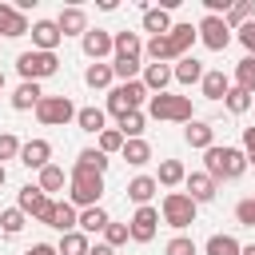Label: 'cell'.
<instances>
[{"instance_id":"6da1fadb","label":"cell","mask_w":255,"mask_h":255,"mask_svg":"<svg viewBox=\"0 0 255 255\" xmlns=\"http://www.w3.org/2000/svg\"><path fill=\"white\" fill-rule=\"evenodd\" d=\"M203 163H207L203 171H207L215 183H223V179H239V175L251 167L247 155H243V147H227V143H223V147H219V143L207 147V151H203Z\"/></svg>"},{"instance_id":"7a4b0ae2","label":"cell","mask_w":255,"mask_h":255,"mask_svg":"<svg viewBox=\"0 0 255 255\" xmlns=\"http://www.w3.org/2000/svg\"><path fill=\"white\" fill-rule=\"evenodd\" d=\"M68 203L72 207H100L104 199V175L96 171H68Z\"/></svg>"},{"instance_id":"3957f363","label":"cell","mask_w":255,"mask_h":255,"mask_svg":"<svg viewBox=\"0 0 255 255\" xmlns=\"http://www.w3.org/2000/svg\"><path fill=\"white\" fill-rule=\"evenodd\" d=\"M195 211H199V203H195L187 191H167V195H163V203H159L163 223H167V227H175V231H187V227L195 223Z\"/></svg>"},{"instance_id":"277c9868","label":"cell","mask_w":255,"mask_h":255,"mask_svg":"<svg viewBox=\"0 0 255 255\" xmlns=\"http://www.w3.org/2000/svg\"><path fill=\"white\" fill-rule=\"evenodd\" d=\"M147 116L151 120H171V124H191L195 112H191V100L187 96H171V92H159L147 100Z\"/></svg>"},{"instance_id":"5b68a950","label":"cell","mask_w":255,"mask_h":255,"mask_svg":"<svg viewBox=\"0 0 255 255\" xmlns=\"http://www.w3.org/2000/svg\"><path fill=\"white\" fill-rule=\"evenodd\" d=\"M143 100H151L147 88H143V80H128V84H116V88L108 92V112H112L116 120H124L128 112H139Z\"/></svg>"},{"instance_id":"8992f818","label":"cell","mask_w":255,"mask_h":255,"mask_svg":"<svg viewBox=\"0 0 255 255\" xmlns=\"http://www.w3.org/2000/svg\"><path fill=\"white\" fill-rule=\"evenodd\" d=\"M16 72L24 76V80H32V84H40V80H48V76H56L60 72V60H56V52H20L16 56Z\"/></svg>"},{"instance_id":"52a82bcc","label":"cell","mask_w":255,"mask_h":255,"mask_svg":"<svg viewBox=\"0 0 255 255\" xmlns=\"http://www.w3.org/2000/svg\"><path fill=\"white\" fill-rule=\"evenodd\" d=\"M16 207H20L24 215H32L36 223H44V227H48V219H52V207H56V203H52V195H44V191H40V183H24V187H20V195H16Z\"/></svg>"},{"instance_id":"ba28073f","label":"cell","mask_w":255,"mask_h":255,"mask_svg":"<svg viewBox=\"0 0 255 255\" xmlns=\"http://www.w3.org/2000/svg\"><path fill=\"white\" fill-rule=\"evenodd\" d=\"M76 112H80V108H76L68 96H44L40 108H36V120L48 124V128H60V124H72Z\"/></svg>"},{"instance_id":"9c48e42d","label":"cell","mask_w":255,"mask_h":255,"mask_svg":"<svg viewBox=\"0 0 255 255\" xmlns=\"http://www.w3.org/2000/svg\"><path fill=\"white\" fill-rule=\"evenodd\" d=\"M195 28H199L203 48H211V52H223V48L231 44V28H227V20H223V16H203Z\"/></svg>"},{"instance_id":"30bf717a","label":"cell","mask_w":255,"mask_h":255,"mask_svg":"<svg viewBox=\"0 0 255 255\" xmlns=\"http://www.w3.org/2000/svg\"><path fill=\"white\" fill-rule=\"evenodd\" d=\"M80 48H84V56H88V60L104 64V56H116V36H112V32H104V28H88V32L80 36Z\"/></svg>"},{"instance_id":"8fae6325","label":"cell","mask_w":255,"mask_h":255,"mask_svg":"<svg viewBox=\"0 0 255 255\" xmlns=\"http://www.w3.org/2000/svg\"><path fill=\"white\" fill-rule=\"evenodd\" d=\"M128 227H131V239H135V243H151V239H155V231H159V211L147 203V207H139V211L131 215V223H128Z\"/></svg>"},{"instance_id":"7c38bea8","label":"cell","mask_w":255,"mask_h":255,"mask_svg":"<svg viewBox=\"0 0 255 255\" xmlns=\"http://www.w3.org/2000/svg\"><path fill=\"white\" fill-rule=\"evenodd\" d=\"M60 40H64V32H60L56 20H36V24H32V48H36V52H56Z\"/></svg>"},{"instance_id":"4fadbf2b","label":"cell","mask_w":255,"mask_h":255,"mask_svg":"<svg viewBox=\"0 0 255 255\" xmlns=\"http://www.w3.org/2000/svg\"><path fill=\"white\" fill-rule=\"evenodd\" d=\"M20 163L32 167V171H44V167L52 163V143H48V139H28V143L20 147Z\"/></svg>"},{"instance_id":"5bb4252c","label":"cell","mask_w":255,"mask_h":255,"mask_svg":"<svg viewBox=\"0 0 255 255\" xmlns=\"http://www.w3.org/2000/svg\"><path fill=\"white\" fill-rule=\"evenodd\" d=\"M28 32H32L28 28V16L16 12V4H0V36L16 40V36H28Z\"/></svg>"},{"instance_id":"9a60e30c","label":"cell","mask_w":255,"mask_h":255,"mask_svg":"<svg viewBox=\"0 0 255 255\" xmlns=\"http://www.w3.org/2000/svg\"><path fill=\"white\" fill-rule=\"evenodd\" d=\"M171 80H175L171 64H143V88H147V96L167 92V84H171Z\"/></svg>"},{"instance_id":"2e32d148","label":"cell","mask_w":255,"mask_h":255,"mask_svg":"<svg viewBox=\"0 0 255 255\" xmlns=\"http://www.w3.org/2000/svg\"><path fill=\"white\" fill-rule=\"evenodd\" d=\"M183 139H187V147L207 151V147H215V128H211L207 120H191V124L183 128Z\"/></svg>"},{"instance_id":"e0dca14e","label":"cell","mask_w":255,"mask_h":255,"mask_svg":"<svg viewBox=\"0 0 255 255\" xmlns=\"http://www.w3.org/2000/svg\"><path fill=\"white\" fill-rule=\"evenodd\" d=\"M183 183H187V195H191L195 203H207V199H215V191H219V183H215L207 171H191Z\"/></svg>"},{"instance_id":"ac0fdd59","label":"cell","mask_w":255,"mask_h":255,"mask_svg":"<svg viewBox=\"0 0 255 255\" xmlns=\"http://www.w3.org/2000/svg\"><path fill=\"white\" fill-rule=\"evenodd\" d=\"M167 40H171V48H175V60H183V56H187V48L199 40V28H195V24H171Z\"/></svg>"},{"instance_id":"d6986e66","label":"cell","mask_w":255,"mask_h":255,"mask_svg":"<svg viewBox=\"0 0 255 255\" xmlns=\"http://www.w3.org/2000/svg\"><path fill=\"white\" fill-rule=\"evenodd\" d=\"M56 24H60L64 36H84V32H88V16H84V8H60Z\"/></svg>"},{"instance_id":"ffe728a7","label":"cell","mask_w":255,"mask_h":255,"mask_svg":"<svg viewBox=\"0 0 255 255\" xmlns=\"http://www.w3.org/2000/svg\"><path fill=\"white\" fill-rule=\"evenodd\" d=\"M112 36H116V60H139L143 56L139 32H112Z\"/></svg>"},{"instance_id":"44dd1931","label":"cell","mask_w":255,"mask_h":255,"mask_svg":"<svg viewBox=\"0 0 255 255\" xmlns=\"http://www.w3.org/2000/svg\"><path fill=\"white\" fill-rule=\"evenodd\" d=\"M40 100H44V92H40V84H32V80H24V84L12 92V108H16V112H32V108H40Z\"/></svg>"},{"instance_id":"7402d4cb","label":"cell","mask_w":255,"mask_h":255,"mask_svg":"<svg viewBox=\"0 0 255 255\" xmlns=\"http://www.w3.org/2000/svg\"><path fill=\"white\" fill-rule=\"evenodd\" d=\"M48 227H56L60 235H68V231H80V215H76V207H72V203H56V207H52V219H48Z\"/></svg>"},{"instance_id":"603a6c76","label":"cell","mask_w":255,"mask_h":255,"mask_svg":"<svg viewBox=\"0 0 255 255\" xmlns=\"http://www.w3.org/2000/svg\"><path fill=\"white\" fill-rule=\"evenodd\" d=\"M199 88H203L207 100H223V96L231 92V80L223 76V68H211V72H203V84H199Z\"/></svg>"},{"instance_id":"cb8c5ba5","label":"cell","mask_w":255,"mask_h":255,"mask_svg":"<svg viewBox=\"0 0 255 255\" xmlns=\"http://www.w3.org/2000/svg\"><path fill=\"white\" fill-rule=\"evenodd\" d=\"M155 175H135V179H128V199L131 203H139V207H147V199L155 195Z\"/></svg>"},{"instance_id":"d4e9b609","label":"cell","mask_w":255,"mask_h":255,"mask_svg":"<svg viewBox=\"0 0 255 255\" xmlns=\"http://www.w3.org/2000/svg\"><path fill=\"white\" fill-rule=\"evenodd\" d=\"M175 84H203V64L195 60V56H183V60H175Z\"/></svg>"},{"instance_id":"484cf974","label":"cell","mask_w":255,"mask_h":255,"mask_svg":"<svg viewBox=\"0 0 255 255\" xmlns=\"http://www.w3.org/2000/svg\"><path fill=\"white\" fill-rule=\"evenodd\" d=\"M76 124H80V131L100 135V131L108 128V112H104V108H80V112H76Z\"/></svg>"},{"instance_id":"4316f807","label":"cell","mask_w":255,"mask_h":255,"mask_svg":"<svg viewBox=\"0 0 255 255\" xmlns=\"http://www.w3.org/2000/svg\"><path fill=\"white\" fill-rule=\"evenodd\" d=\"M72 171H96V175H104L108 171V155L100 151V147H84L80 155H76V167Z\"/></svg>"},{"instance_id":"83f0119b","label":"cell","mask_w":255,"mask_h":255,"mask_svg":"<svg viewBox=\"0 0 255 255\" xmlns=\"http://www.w3.org/2000/svg\"><path fill=\"white\" fill-rule=\"evenodd\" d=\"M143 32L167 36V32H171V12H163V8H143Z\"/></svg>"},{"instance_id":"f1b7e54d","label":"cell","mask_w":255,"mask_h":255,"mask_svg":"<svg viewBox=\"0 0 255 255\" xmlns=\"http://www.w3.org/2000/svg\"><path fill=\"white\" fill-rule=\"evenodd\" d=\"M68 179H72V175H68L64 167L48 163V167L40 171V179H36V183H40V191H44V195H52V191H64V183H68Z\"/></svg>"},{"instance_id":"f546056e","label":"cell","mask_w":255,"mask_h":255,"mask_svg":"<svg viewBox=\"0 0 255 255\" xmlns=\"http://www.w3.org/2000/svg\"><path fill=\"white\" fill-rule=\"evenodd\" d=\"M143 52H147L151 64H167V60H175V48H171L167 36H151V40L143 44Z\"/></svg>"},{"instance_id":"4dcf8cb0","label":"cell","mask_w":255,"mask_h":255,"mask_svg":"<svg viewBox=\"0 0 255 255\" xmlns=\"http://www.w3.org/2000/svg\"><path fill=\"white\" fill-rule=\"evenodd\" d=\"M183 179H187V171H183L179 159H163L159 171H155V183H163V187H179Z\"/></svg>"},{"instance_id":"1f68e13d","label":"cell","mask_w":255,"mask_h":255,"mask_svg":"<svg viewBox=\"0 0 255 255\" xmlns=\"http://www.w3.org/2000/svg\"><path fill=\"white\" fill-rule=\"evenodd\" d=\"M108 223H112V215H108L104 207H84V211H80V231H84V235H92V231H104Z\"/></svg>"},{"instance_id":"d6a6232c","label":"cell","mask_w":255,"mask_h":255,"mask_svg":"<svg viewBox=\"0 0 255 255\" xmlns=\"http://www.w3.org/2000/svg\"><path fill=\"white\" fill-rule=\"evenodd\" d=\"M120 155H124V159H128L131 167H143V163L151 159V143H147V139H128Z\"/></svg>"},{"instance_id":"836d02e7","label":"cell","mask_w":255,"mask_h":255,"mask_svg":"<svg viewBox=\"0 0 255 255\" xmlns=\"http://www.w3.org/2000/svg\"><path fill=\"white\" fill-rule=\"evenodd\" d=\"M56 251H60V255H88L92 243H88L84 231H68V235H60V247H56Z\"/></svg>"},{"instance_id":"e575fe53","label":"cell","mask_w":255,"mask_h":255,"mask_svg":"<svg viewBox=\"0 0 255 255\" xmlns=\"http://www.w3.org/2000/svg\"><path fill=\"white\" fill-rule=\"evenodd\" d=\"M235 88H243L247 96H255V56H243L235 64Z\"/></svg>"},{"instance_id":"d590c367","label":"cell","mask_w":255,"mask_h":255,"mask_svg":"<svg viewBox=\"0 0 255 255\" xmlns=\"http://www.w3.org/2000/svg\"><path fill=\"white\" fill-rule=\"evenodd\" d=\"M112 80H116L112 64H88V72H84V84L88 88H112Z\"/></svg>"},{"instance_id":"8d00e7d4","label":"cell","mask_w":255,"mask_h":255,"mask_svg":"<svg viewBox=\"0 0 255 255\" xmlns=\"http://www.w3.org/2000/svg\"><path fill=\"white\" fill-rule=\"evenodd\" d=\"M203 251H207V255H239V251H243V243H239L235 235H211Z\"/></svg>"},{"instance_id":"74e56055","label":"cell","mask_w":255,"mask_h":255,"mask_svg":"<svg viewBox=\"0 0 255 255\" xmlns=\"http://www.w3.org/2000/svg\"><path fill=\"white\" fill-rule=\"evenodd\" d=\"M251 100H255V96H247L243 88H235V84H231V92L223 96V108H227L231 116H243V112L251 108Z\"/></svg>"},{"instance_id":"f35d334b","label":"cell","mask_w":255,"mask_h":255,"mask_svg":"<svg viewBox=\"0 0 255 255\" xmlns=\"http://www.w3.org/2000/svg\"><path fill=\"white\" fill-rule=\"evenodd\" d=\"M143 124H147V116H143V112H128V116L120 120L124 139H143Z\"/></svg>"},{"instance_id":"ab89813d","label":"cell","mask_w":255,"mask_h":255,"mask_svg":"<svg viewBox=\"0 0 255 255\" xmlns=\"http://www.w3.org/2000/svg\"><path fill=\"white\" fill-rule=\"evenodd\" d=\"M24 223H28V215H24L20 207L0 211V231H4V235H20V231H24Z\"/></svg>"},{"instance_id":"60d3db41","label":"cell","mask_w":255,"mask_h":255,"mask_svg":"<svg viewBox=\"0 0 255 255\" xmlns=\"http://www.w3.org/2000/svg\"><path fill=\"white\" fill-rule=\"evenodd\" d=\"M124 143H128V139H124V131H120V128H104V131H100V151H104V155L124 151Z\"/></svg>"},{"instance_id":"b9f144b4","label":"cell","mask_w":255,"mask_h":255,"mask_svg":"<svg viewBox=\"0 0 255 255\" xmlns=\"http://www.w3.org/2000/svg\"><path fill=\"white\" fill-rule=\"evenodd\" d=\"M128 239H131V227H128V223H108V227H104V243H108L112 251L124 247Z\"/></svg>"},{"instance_id":"7bdbcfd3","label":"cell","mask_w":255,"mask_h":255,"mask_svg":"<svg viewBox=\"0 0 255 255\" xmlns=\"http://www.w3.org/2000/svg\"><path fill=\"white\" fill-rule=\"evenodd\" d=\"M251 12H255V4H251V0H239V4H231V12H227L223 20H227V28H231V24L243 28V24L251 20Z\"/></svg>"},{"instance_id":"ee69618b","label":"cell","mask_w":255,"mask_h":255,"mask_svg":"<svg viewBox=\"0 0 255 255\" xmlns=\"http://www.w3.org/2000/svg\"><path fill=\"white\" fill-rule=\"evenodd\" d=\"M163 255H199V247H195V239H191V235H175V239H167Z\"/></svg>"},{"instance_id":"f6af8a7d","label":"cell","mask_w":255,"mask_h":255,"mask_svg":"<svg viewBox=\"0 0 255 255\" xmlns=\"http://www.w3.org/2000/svg\"><path fill=\"white\" fill-rule=\"evenodd\" d=\"M20 147H24V143H20L12 131H0V163H4V159H20Z\"/></svg>"},{"instance_id":"bcb514c9","label":"cell","mask_w":255,"mask_h":255,"mask_svg":"<svg viewBox=\"0 0 255 255\" xmlns=\"http://www.w3.org/2000/svg\"><path fill=\"white\" fill-rule=\"evenodd\" d=\"M235 219H239L243 227H255V195H247V199L235 203Z\"/></svg>"},{"instance_id":"7dc6e473","label":"cell","mask_w":255,"mask_h":255,"mask_svg":"<svg viewBox=\"0 0 255 255\" xmlns=\"http://www.w3.org/2000/svg\"><path fill=\"white\" fill-rule=\"evenodd\" d=\"M239 32V44L247 48V56H255V20H247L243 28H235Z\"/></svg>"},{"instance_id":"c3c4849f","label":"cell","mask_w":255,"mask_h":255,"mask_svg":"<svg viewBox=\"0 0 255 255\" xmlns=\"http://www.w3.org/2000/svg\"><path fill=\"white\" fill-rule=\"evenodd\" d=\"M243 155H247V163L255 167V128H243Z\"/></svg>"},{"instance_id":"681fc988","label":"cell","mask_w":255,"mask_h":255,"mask_svg":"<svg viewBox=\"0 0 255 255\" xmlns=\"http://www.w3.org/2000/svg\"><path fill=\"white\" fill-rule=\"evenodd\" d=\"M24 255H60V251H56V247H48V243H32Z\"/></svg>"},{"instance_id":"f907efd6","label":"cell","mask_w":255,"mask_h":255,"mask_svg":"<svg viewBox=\"0 0 255 255\" xmlns=\"http://www.w3.org/2000/svg\"><path fill=\"white\" fill-rule=\"evenodd\" d=\"M88 255H116V251H112V247H108V243H96V247H92V251H88Z\"/></svg>"},{"instance_id":"816d5d0a","label":"cell","mask_w":255,"mask_h":255,"mask_svg":"<svg viewBox=\"0 0 255 255\" xmlns=\"http://www.w3.org/2000/svg\"><path fill=\"white\" fill-rule=\"evenodd\" d=\"M4 183H8V167L0 163V187H4Z\"/></svg>"},{"instance_id":"f5cc1de1","label":"cell","mask_w":255,"mask_h":255,"mask_svg":"<svg viewBox=\"0 0 255 255\" xmlns=\"http://www.w3.org/2000/svg\"><path fill=\"white\" fill-rule=\"evenodd\" d=\"M239 255H255V243H247V247H243V251H239Z\"/></svg>"},{"instance_id":"db71d44e","label":"cell","mask_w":255,"mask_h":255,"mask_svg":"<svg viewBox=\"0 0 255 255\" xmlns=\"http://www.w3.org/2000/svg\"><path fill=\"white\" fill-rule=\"evenodd\" d=\"M0 96H4V72H0Z\"/></svg>"}]
</instances>
